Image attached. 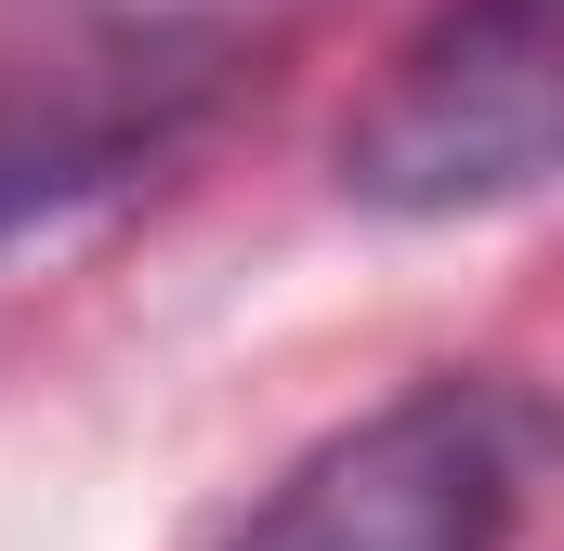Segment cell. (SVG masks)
<instances>
[{
	"label": "cell",
	"mask_w": 564,
	"mask_h": 551,
	"mask_svg": "<svg viewBox=\"0 0 564 551\" xmlns=\"http://www.w3.org/2000/svg\"><path fill=\"white\" fill-rule=\"evenodd\" d=\"M552 420L512 381H408L394 408L302 446L224 551H512Z\"/></svg>",
	"instance_id": "7a4b0ae2"
},
{
	"label": "cell",
	"mask_w": 564,
	"mask_h": 551,
	"mask_svg": "<svg viewBox=\"0 0 564 551\" xmlns=\"http://www.w3.org/2000/svg\"><path fill=\"white\" fill-rule=\"evenodd\" d=\"M564 184V0H433L341 119V197L459 224Z\"/></svg>",
	"instance_id": "6da1fadb"
}]
</instances>
